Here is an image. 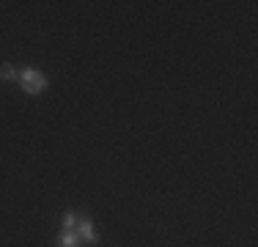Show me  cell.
I'll return each mask as SVG.
<instances>
[{
    "label": "cell",
    "mask_w": 258,
    "mask_h": 247,
    "mask_svg": "<svg viewBox=\"0 0 258 247\" xmlns=\"http://www.w3.org/2000/svg\"><path fill=\"white\" fill-rule=\"evenodd\" d=\"M0 77L9 80V83L11 80H20V69H14L11 64H0Z\"/></svg>",
    "instance_id": "4"
},
{
    "label": "cell",
    "mask_w": 258,
    "mask_h": 247,
    "mask_svg": "<svg viewBox=\"0 0 258 247\" xmlns=\"http://www.w3.org/2000/svg\"><path fill=\"white\" fill-rule=\"evenodd\" d=\"M60 225H63V231H75V225H77V214H75V212H66L63 217H60Z\"/></svg>",
    "instance_id": "5"
},
{
    "label": "cell",
    "mask_w": 258,
    "mask_h": 247,
    "mask_svg": "<svg viewBox=\"0 0 258 247\" xmlns=\"http://www.w3.org/2000/svg\"><path fill=\"white\" fill-rule=\"evenodd\" d=\"M20 85L28 96H39L41 91L50 85V80H47V74L41 69H36V66H22L20 69Z\"/></svg>",
    "instance_id": "1"
},
{
    "label": "cell",
    "mask_w": 258,
    "mask_h": 247,
    "mask_svg": "<svg viewBox=\"0 0 258 247\" xmlns=\"http://www.w3.org/2000/svg\"><path fill=\"white\" fill-rule=\"evenodd\" d=\"M58 247H80V236L75 231H63L58 236Z\"/></svg>",
    "instance_id": "3"
},
{
    "label": "cell",
    "mask_w": 258,
    "mask_h": 247,
    "mask_svg": "<svg viewBox=\"0 0 258 247\" xmlns=\"http://www.w3.org/2000/svg\"><path fill=\"white\" fill-rule=\"evenodd\" d=\"M75 233L80 236V242H88V244H96V242H99V236H96V231H94V222H91L88 217L77 220Z\"/></svg>",
    "instance_id": "2"
}]
</instances>
